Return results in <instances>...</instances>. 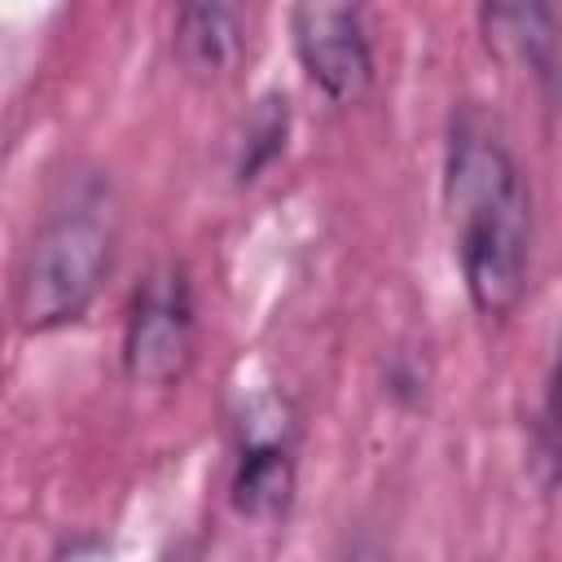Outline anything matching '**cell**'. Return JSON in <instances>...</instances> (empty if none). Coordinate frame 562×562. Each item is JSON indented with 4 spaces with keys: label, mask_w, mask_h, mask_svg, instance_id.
<instances>
[{
    "label": "cell",
    "mask_w": 562,
    "mask_h": 562,
    "mask_svg": "<svg viewBox=\"0 0 562 562\" xmlns=\"http://www.w3.org/2000/svg\"><path fill=\"white\" fill-rule=\"evenodd\" d=\"M443 206L474 312L505 321L531 272V193L514 154L474 114H461L448 140Z\"/></svg>",
    "instance_id": "obj_1"
},
{
    "label": "cell",
    "mask_w": 562,
    "mask_h": 562,
    "mask_svg": "<svg viewBox=\"0 0 562 562\" xmlns=\"http://www.w3.org/2000/svg\"><path fill=\"white\" fill-rule=\"evenodd\" d=\"M114 263V228L101 206H70L48 215L31 246L22 250L13 277V316L18 329L44 334L79 321Z\"/></svg>",
    "instance_id": "obj_2"
},
{
    "label": "cell",
    "mask_w": 562,
    "mask_h": 562,
    "mask_svg": "<svg viewBox=\"0 0 562 562\" xmlns=\"http://www.w3.org/2000/svg\"><path fill=\"white\" fill-rule=\"evenodd\" d=\"M193 364V294L184 268H158L132 299L123 325V369L136 386H176Z\"/></svg>",
    "instance_id": "obj_3"
},
{
    "label": "cell",
    "mask_w": 562,
    "mask_h": 562,
    "mask_svg": "<svg viewBox=\"0 0 562 562\" xmlns=\"http://www.w3.org/2000/svg\"><path fill=\"white\" fill-rule=\"evenodd\" d=\"M294 48L307 79L338 105H356L373 83V53L351 0H299Z\"/></svg>",
    "instance_id": "obj_4"
},
{
    "label": "cell",
    "mask_w": 562,
    "mask_h": 562,
    "mask_svg": "<svg viewBox=\"0 0 562 562\" xmlns=\"http://www.w3.org/2000/svg\"><path fill=\"white\" fill-rule=\"evenodd\" d=\"M487 40L518 57L549 101L562 105V0H483Z\"/></svg>",
    "instance_id": "obj_5"
},
{
    "label": "cell",
    "mask_w": 562,
    "mask_h": 562,
    "mask_svg": "<svg viewBox=\"0 0 562 562\" xmlns=\"http://www.w3.org/2000/svg\"><path fill=\"white\" fill-rule=\"evenodd\" d=\"M241 31H246L241 0H176V22H171L176 66L193 83H220L241 57V40H246Z\"/></svg>",
    "instance_id": "obj_6"
},
{
    "label": "cell",
    "mask_w": 562,
    "mask_h": 562,
    "mask_svg": "<svg viewBox=\"0 0 562 562\" xmlns=\"http://www.w3.org/2000/svg\"><path fill=\"white\" fill-rule=\"evenodd\" d=\"M294 505V452L281 430H250L233 465V509L250 522H281Z\"/></svg>",
    "instance_id": "obj_7"
},
{
    "label": "cell",
    "mask_w": 562,
    "mask_h": 562,
    "mask_svg": "<svg viewBox=\"0 0 562 562\" xmlns=\"http://www.w3.org/2000/svg\"><path fill=\"white\" fill-rule=\"evenodd\" d=\"M290 136V101L281 92H268L250 105L246 123H241V140H237V184H250L263 167H272L285 149Z\"/></svg>",
    "instance_id": "obj_8"
},
{
    "label": "cell",
    "mask_w": 562,
    "mask_h": 562,
    "mask_svg": "<svg viewBox=\"0 0 562 562\" xmlns=\"http://www.w3.org/2000/svg\"><path fill=\"white\" fill-rule=\"evenodd\" d=\"M540 461H549V470L562 479V342H558V360H553L549 395H544V417H540Z\"/></svg>",
    "instance_id": "obj_9"
}]
</instances>
